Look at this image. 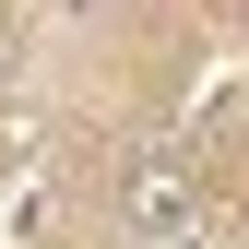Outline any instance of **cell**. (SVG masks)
<instances>
[{"instance_id":"6da1fadb","label":"cell","mask_w":249,"mask_h":249,"mask_svg":"<svg viewBox=\"0 0 249 249\" xmlns=\"http://www.w3.org/2000/svg\"><path fill=\"white\" fill-rule=\"evenodd\" d=\"M119 226H131V249H190L202 237V178L178 166V154H142V166L119 178Z\"/></svg>"},{"instance_id":"7a4b0ae2","label":"cell","mask_w":249,"mask_h":249,"mask_svg":"<svg viewBox=\"0 0 249 249\" xmlns=\"http://www.w3.org/2000/svg\"><path fill=\"white\" fill-rule=\"evenodd\" d=\"M0 59H12V24H0Z\"/></svg>"}]
</instances>
